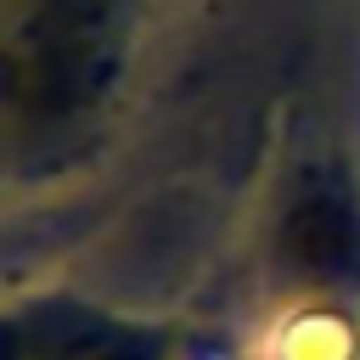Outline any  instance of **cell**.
<instances>
[{"instance_id":"obj_1","label":"cell","mask_w":360,"mask_h":360,"mask_svg":"<svg viewBox=\"0 0 360 360\" xmlns=\"http://www.w3.org/2000/svg\"><path fill=\"white\" fill-rule=\"evenodd\" d=\"M281 253H287L304 276H315V281H338V276H349L354 259H360V231H354L349 208H343L338 197L321 191V197H304V202L287 214Z\"/></svg>"}]
</instances>
